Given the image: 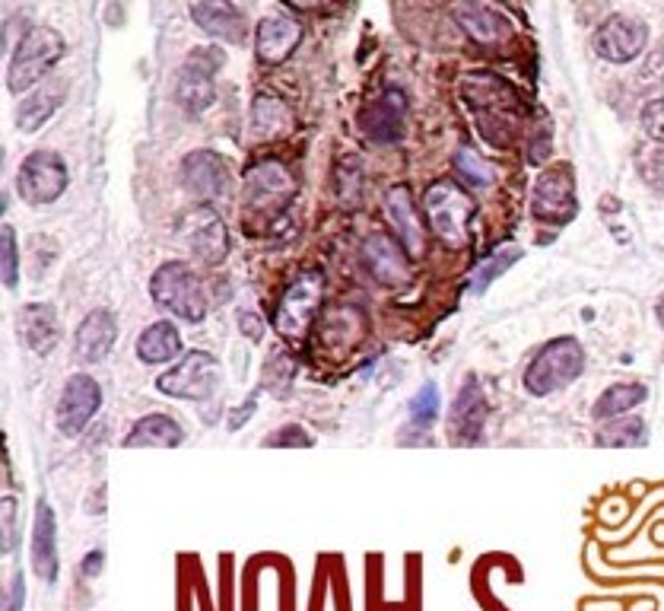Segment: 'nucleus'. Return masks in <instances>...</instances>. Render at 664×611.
<instances>
[{
    "instance_id": "1",
    "label": "nucleus",
    "mask_w": 664,
    "mask_h": 611,
    "mask_svg": "<svg viewBox=\"0 0 664 611\" xmlns=\"http://www.w3.org/2000/svg\"><path fill=\"white\" fill-rule=\"evenodd\" d=\"M461 99L468 102L474 122L481 127V137L489 147H496V151L513 147L515 119L521 115V99L509 80H503L499 74H489V70L464 74Z\"/></svg>"
},
{
    "instance_id": "2",
    "label": "nucleus",
    "mask_w": 664,
    "mask_h": 611,
    "mask_svg": "<svg viewBox=\"0 0 664 611\" xmlns=\"http://www.w3.org/2000/svg\"><path fill=\"white\" fill-rule=\"evenodd\" d=\"M585 369V347L573 335L550 337L541 351L531 357V364L525 367V392L534 398H547L566 386H573L575 379Z\"/></svg>"
},
{
    "instance_id": "3",
    "label": "nucleus",
    "mask_w": 664,
    "mask_h": 611,
    "mask_svg": "<svg viewBox=\"0 0 664 611\" xmlns=\"http://www.w3.org/2000/svg\"><path fill=\"white\" fill-rule=\"evenodd\" d=\"M150 297L153 303L162 306L166 312H172L176 319L184 322H201L207 315V290L204 280L191 265H184L179 258L162 262L150 277Z\"/></svg>"
},
{
    "instance_id": "4",
    "label": "nucleus",
    "mask_w": 664,
    "mask_h": 611,
    "mask_svg": "<svg viewBox=\"0 0 664 611\" xmlns=\"http://www.w3.org/2000/svg\"><path fill=\"white\" fill-rule=\"evenodd\" d=\"M423 208H426L436 240L446 248H461L468 243V230H471V220L477 214V204L461 185L452 182V179H439L436 185H429Z\"/></svg>"
},
{
    "instance_id": "5",
    "label": "nucleus",
    "mask_w": 664,
    "mask_h": 611,
    "mask_svg": "<svg viewBox=\"0 0 664 611\" xmlns=\"http://www.w3.org/2000/svg\"><path fill=\"white\" fill-rule=\"evenodd\" d=\"M64 55V35L48 26H32L13 58H10V67H7V90L10 92H26L32 90L38 80H45L52 74V67L60 62Z\"/></svg>"
},
{
    "instance_id": "6",
    "label": "nucleus",
    "mask_w": 664,
    "mask_h": 611,
    "mask_svg": "<svg viewBox=\"0 0 664 611\" xmlns=\"http://www.w3.org/2000/svg\"><path fill=\"white\" fill-rule=\"evenodd\" d=\"M223 382V367L207 351H188L166 373H159L156 389L162 396L181 398V401H207L216 396Z\"/></svg>"
},
{
    "instance_id": "7",
    "label": "nucleus",
    "mask_w": 664,
    "mask_h": 611,
    "mask_svg": "<svg viewBox=\"0 0 664 611\" xmlns=\"http://www.w3.org/2000/svg\"><path fill=\"white\" fill-rule=\"evenodd\" d=\"M322 303H325V275L305 271L283 290L280 303L273 309V329L283 337H302L312 329Z\"/></svg>"
},
{
    "instance_id": "8",
    "label": "nucleus",
    "mask_w": 664,
    "mask_h": 611,
    "mask_svg": "<svg viewBox=\"0 0 664 611\" xmlns=\"http://www.w3.org/2000/svg\"><path fill=\"white\" fill-rule=\"evenodd\" d=\"M531 214L547 226H566L578 214V195H575L573 166L556 163L543 169L531 188Z\"/></svg>"
},
{
    "instance_id": "9",
    "label": "nucleus",
    "mask_w": 664,
    "mask_h": 611,
    "mask_svg": "<svg viewBox=\"0 0 664 611\" xmlns=\"http://www.w3.org/2000/svg\"><path fill=\"white\" fill-rule=\"evenodd\" d=\"M67 185H70V169H67L64 156L52 151L30 153L16 169V191L32 208L55 204L67 191Z\"/></svg>"
},
{
    "instance_id": "10",
    "label": "nucleus",
    "mask_w": 664,
    "mask_h": 611,
    "mask_svg": "<svg viewBox=\"0 0 664 611\" xmlns=\"http://www.w3.org/2000/svg\"><path fill=\"white\" fill-rule=\"evenodd\" d=\"M226 64V55L213 45H201L188 55V62L181 67L179 87H176V99L188 115H201L207 112L216 99V70Z\"/></svg>"
},
{
    "instance_id": "11",
    "label": "nucleus",
    "mask_w": 664,
    "mask_h": 611,
    "mask_svg": "<svg viewBox=\"0 0 664 611\" xmlns=\"http://www.w3.org/2000/svg\"><path fill=\"white\" fill-rule=\"evenodd\" d=\"M179 240L204 265H220L226 262L233 240H229V230L223 223V216L213 211L211 204H194L188 214L179 220Z\"/></svg>"
},
{
    "instance_id": "12",
    "label": "nucleus",
    "mask_w": 664,
    "mask_h": 611,
    "mask_svg": "<svg viewBox=\"0 0 664 611\" xmlns=\"http://www.w3.org/2000/svg\"><path fill=\"white\" fill-rule=\"evenodd\" d=\"M99 408H102L99 382L92 379L90 373H74L64 382V389H60L58 408H55V424H58V430L67 440H74V436H80L83 430L90 427L92 418L99 414Z\"/></svg>"
},
{
    "instance_id": "13",
    "label": "nucleus",
    "mask_w": 664,
    "mask_h": 611,
    "mask_svg": "<svg viewBox=\"0 0 664 611\" xmlns=\"http://www.w3.org/2000/svg\"><path fill=\"white\" fill-rule=\"evenodd\" d=\"M486 418H489V401L483 396V386L477 382V376H468L449 411V440L454 446H477Z\"/></svg>"
},
{
    "instance_id": "14",
    "label": "nucleus",
    "mask_w": 664,
    "mask_h": 611,
    "mask_svg": "<svg viewBox=\"0 0 664 611\" xmlns=\"http://www.w3.org/2000/svg\"><path fill=\"white\" fill-rule=\"evenodd\" d=\"M649 45V30L633 16H610L595 32V52L604 62L630 64L635 62Z\"/></svg>"
},
{
    "instance_id": "15",
    "label": "nucleus",
    "mask_w": 664,
    "mask_h": 611,
    "mask_svg": "<svg viewBox=\"0 0 664 611\" xmlns=\"http://www.w3.org/2000/svg\"><path fill=\"white\" fill-rule=\"evenodd\" d=\"M181 188L198 201H216L229 188V169L213 151H194L181 159Z\"/></svg>"
},
{
    "instance_id": "16",
    "label": "nucleus",
    "mask_w": 664,
    "mask_h": 611,
    "mask_svg": "<svg viewBox=\"0 0 664 611\" xmlns=\"http://www.w3.org/2000/svg\"><path fill=\"white\" fill-rule=\"evenodd\" d=\"M362 265L379 284H389V287H401L410 280V252L389 233H372L362 243Z\"/></svg>"
},
{
    "instance_id": "17",
    "label": "nucleus",
    "mask_w": 664,
    "mask_h": 611,
    "mask_svg": "<svg viewBox=\"0 0 664 611\" xmlns=\"http://www.w3.org/2000/svg\"><path fill=\"white\" fill-rule=\"evenodd\" d=\"M32 574L42 582H58L60 554H58V516L45 497L35 500V520H32Z\"/></svg>"
},
{
    "instance_id": "18",
    "label": "nucleus",
    "mask_w": 664,
    "mask_h": 611,
    "mask_svg": "<svg viewBox=\"0 0 664 611\" xmlns=\"http://www.w3.org/2000/svg\"><path fill=\"white\" fill-rule=\"evenodd\" d=\"M293 195H296V179L277 159H261L245 173V201L251 208H277V204H286Z\"/></svg>"
},
{
    "instance_id": "19",
    "label": "nucleus",
    "mask_w": 664,
    "mask_h": 611,
    "mask_svg": "<svg viewBox=\"0 0 664 611\" xmlns=\"http://www.w3.org/2000/svg\"><path fill=\"white\" fill-rule=\"evenodd\" d=\"M407 96L401 90H385L360 109V127L375 144H394L404 134Z\"/></svg>"
},
{
    "instance_id": "20",
    "label": "nucleus",
    "mask_w": 664,
    "mask_h": 611,
    "mask_svg": "<svg viewBox=\"0 0 664 611\" xmlns=\"http://www.w3.org/2000/svg\"><path fill=\"white\" fill-rule=\"evenodd\" d=\"M16 335L35 357H48L60 344V319L55 306L26 303L16 312Z\"/></svg>"
},
{
    "instance_id": "21",
    "label": "nucleus",
    "mask_w": 664,
    "mask_h": 611,
    "mask_svg": "<svg viewBox=\"0 0 664 611\" xmlns=\"http://www.w3.org/2000/svg\"><path fill=\"white\" fill-rule=\"evenodd\" d=\"M115 341H119V319H115V312L99 306L74 332V357L83 364H99L109 357Z\"/></svg>"
},
{
    "instance_id": "22",
    "label": "nucleus",
    "mask_w": 664,
    "mask_h": 611,
    "mask_svg": "<svg viewBox=\"0 0 664 611\" xmlns=\"http://www.w3.org/2000/svg\"><path fill=\"white\" fill-rule=\"evenodd\" d=\"M302 42V23L286 16V13H271L258 23L255 32V52H258V62L265 64H280L286 62L296 45Z\"/></svg>"
},
{
    "instance_id": "23",
    "label": "nucleus",
    "mask_w": 664,
    "mask_h": 611,
    "mask_svg": "<svg viewBox=\"0 0 664 611\" xmlns=\"http://www.w3.org/2000/svg\"><path fill=\"white\" fill-rule=\"evenodd\" d=\"M452 16L458 20V26L481 45H503L513 35V23L499 10L477 0H458L452 7Z\"/></svg>"
},
{
    "instance_id": "24",
    "label": "nucleus",
    "mask_w": 664,
    "mask_h": 611,
    "mask_svg": "<svg viewBox=\"0 0 664 611\" xmlns=\"http://www.w3.org/2000/svg\"><path fill=\"white\" fill-rule=\"evenodd\" d=\"M385 214L392 220V226L397 230L401 243L407 245L410 255H423L426 252V230H423V220L414 208V191L410 185L397 182L389 188V198H385Z\"/></svg>"
},
{
    "instance_id": "25",
    "label": "nucleus",
    "mask_w": 664,
    "mask_h": 611,
    "mask_svg": "<svg viewBox=\"0 0 664 611\" xmlns=\"http://www.w3.org/2000/svg\"><path fill=\"white\" fill-rule=\"evenodd\" d=\"M191 16L213 38L236 42V45L245 38V16L229 0H194Z\"/></svg>"
},
{
    "instance_id": "26",
    "label": "nucleus",
    "mask_w": 664,
    "mask_h": 611,
    "mask_svg": "<svg viewBox=\"0 0 664 611\" xmlns=\"http://www.w3.org/2000/svg\"><path fill=\"white\" fill-rule=\"evenodd\" d=\"M184 443V430L169 414H144L124 436V449H176Z\"/></svg>"
},
{
    "instance_id": "27",
    "label": "nucleus",
    "mask_w": 664,
    "mask_h": 611,
    "mask_svg": "<svg viewBox=\"0 0 664 611\" xmlns=\"http://www.w3.org/2000/svg\"><path fill=\"white\" fill-rule=\"evenodd\" d=\"M181 332L176 322L169 319H156L153 325L144 329V335L137 341V357L147 367H162V364H176L181 360Z\"/></svg>"
},
{
    "instance_id": "28",
    "label": "nucleus",
    "mask_w": 664,
    "mask_h": 611,
    "mask_svg": "<svg viewBox=\"0 0 664 611\" xmlns=\"http://www.w3.org/2000/svg\"><path fill=\"white\" fill-rule=\"evenodd\" d=\"M64 92H67L64 84H45V87L32 90L30 96L16 105V127H20L23 134H35L42 124L58 112Z\"/></svg>"
},
{
    "instance_id": "29",
    "label": "nucleus",
    "mask_w": 664,
    "mask_h": 611,
    "mask_svg": "<svg viewBox=\"0 0 664 611\" xmlns=\"http://www.w3.org/2000/svg\"><path fill=\"white\" fill-rule=\"evenodd\" d=\"M645 398H649V389L642 382H614V386H607L601 396L595 398L592 418L601 421V424L617 421V418H627Z\"/></svg>"
},
{
    "instance_id": "30",
    "label": "nucleus",
    "mask_w": 664,
    "mask_h": 611,
    "mask_svg": "<svg viewBox=\"0 0 664 611\" xmlns=\"http://www.w3.org/2000/svg\"><path fill=\"white\" fill-rule=\"evenodd\" d=\"M595 446H601V449H639V446H649V424L642 418H635V414L607 421L595 433Z\"/></svg>"
},
{
    "instance_id": "31",
    "label": "nucleus",
    "mask_w": 664,
    "mask_h": 611,
    "mask_svg": "<svg viewBox=\"0 0 664 611\" xmlns=\"http://www.w3.org/2000/svg\"><path fill=\"white\" fill-rule=\"evenodd\" d=\"M293 124V115L286 109V102L271 99V96H258L251 105V127L258 137H273V134H286Z\"/></svg>"
},
{
    "instance_id": "32",
    "label": "nucleus",
    "mask_w": 664,
    "mask_h": 611,
    "mask_svg": "<svg viewBox=\"0 0 664 611\" xmlns=\"http://www.w3.org/2000/svg\"><path fill=\"white\" fill-rule=\"evenodd\" d=\"M454 173L458 179L471 188H489L496 182V169L483 159L481 153L471 151V147H458L454 151Z\"/></svg>"
},
{
    "instance_id": "33",
    "label": "nucleus",
    "mask_w": 664,
    "mask_h": 611,
    "mask_svg": "<svg viewBox=\"0 0 664 611\" xmlns=\"http://www.w3.org/2000/svg\"><path fill=\"white\" fill-rule=\"evenodd\" d=\"M521 255H525V252H521L518 245H506V248L493 252V255H489V258L483 262L481 268L474 271V284H471V290H474V293H483V290H486V287H489V284L496 280V277L506 275V271L513 268V265L518 262V258H521Z\"/></svg>"
},
{
    "instance_id": "34",
    "label": "nucleus",
    "mask_w": 664,
    "mask_h": 611,
    "mask_svg": "<svg viewBox=\"0 0 664 611\" xmlns=\"http://www.w3.org/2000/svg\"><path fill=\"white\" fill-rule=\"evenodd\" d=\"M293 376H296V364H293V357L290 354H283V351H273L271 357H268V364H265V373H261V382H265V389L273 392V396H286V389H290V382H293Z\"/></svg>"
},
{
    "instance_id": "35",
    "label": "nucleus",
    "mask_w": 664,
    "mask_h": 611,
    "mask_svg": "<svg viewBox=\"0 0 664 611\" xmlns=\"http://www.w3.org/2000/svg\"><path fill=\"white\" fill-rule=\"evenodd\" d=\"M439 408H442V392L436 382H423L420 392L410 398V424L417 427H432L439 421Z\"/></svg>"
},
{
    "instance_id": "36",
    "label": "nucleus",
    "mask_w": 664,
    "mask_h": 611,
    "mask_svg": "<svg viewBox=\"0 0 664 611\" xmlns=\"http://www.w3.org/2000/svg\"><path fill=\"white\" fill-rule=\"evenodd\" d=\"M0 280L7 290H16L20 284V248H16V230L3 223L0 230Z\"/></svg>"
},
{
    "instance_id": "37",
    "label": "nucleus",
    "mask_w": 664,
    "mask_h": 611,
    "mask_svg": "<svg viewBox=\"0 0 664 611\" xmlns=\"http://www.w3.org/2000/svg\"><path fill=\"white\" fill-rule=\"evenodd\" d=\"M635 166H639L642 182L649 185L655 195H662L664 198V147H649V151H642L639 153V159H635Z\"/></svg>"
},
{
    "instance_id": "38",
    "label": "nucleus",
    "mask_w": 664,
    "mask_h": 611,
    "mask_svg": "<svg viewBox=\"0 0 664 611\" xmlns=\"http://www.w3.org/2000/svg\"><path fill=\"white\" fill-rule=\"evenodd\" d=\"M0 510H3V542H0V551L7 557L20 545V503H16V497H3Z\"/></svg>"
},
{
    "instance_id": "39",
    "label": "nucleus",
    "mask_w": 664,
    "mask_h": 611,
    "mask_svg": "<svg viewBox=\"0 0 664 611\" xmlns=\"http://www.w3.org/2000/svg\"><path fill=\"white\" fill-rule=\"evenodd\" d=\"M639 124L645 131L649 141H655L659 147H664V96L662 99H652L642 105V115H639Z\"/></svg>"
},
{
    "instance_id": "40",
    "label": "nucleus",
    "mask_w": 664,
    "mask_h": 611,
    "mask_svg": "<svg viewBox=\"0 0 664 611\" xmlns=\"http://www.w3.org/2000/svg\"><path fill=\"white\" fill-rule=\"evenodd\" d=\"M312 443H315V440H312V436H308L300 424H286V427L273 430L271 436L265 440V446H268V449H283V446H300V449H308Z\"/></svg>"
},
{
    "instance_id": "41",
    "label": "nucleus",
    "mask_w": 664,
    "mask_h": 611,
    "mask_svg": "<svg viewBox=\"0 0 664 611\" xmlns=\"http://www.w3.org/2000/svg\"><path fill=\"white\" fill-rule=\"evenodd\" d=\"M26 606V577L23 570H16L10 577V586L3 589V611H23Z\"/></svg>"
},
{
    "instance_id": "42",
    "label": "nucleus",
    "mask_w": 664,
    "mask_h": 611,
    "mask_svg": "<svg viewBox=\"0 0 664 611\" xmlns=\"http://www.w3.org/2000/svg\"><path fill=\"white\" fill-rule=\"evenodd\" d=\"M258 396H261V392L255 389V392L245 398L239 408H236V411L229 414V430H233V433L248 424V418H251V414H255V408H258Z\"/></svg>"
},
{
    "instance_id": "43",
    "label": "nucleus",
    "mask_w": 664,
    "mask_h": 611,
    "mask_svg": "<svg viewBox=\"0 0 664 611\" xmlns=\"http://www.w3.org/2000/svg\"><path fill=\"white\" fill-rule=\"evenodd\" d=\"M102 567H105V551L92 548L87 557H83V564H80V577H87V580H95L99 574H102Z\"/></svg>"
},
{
    "instance_id": "44",
    "label": "nucleus",
    "mask_w": 664,
    "mask_h": 611,
    "mask_svg": "<svg viewBox=\"0 0 664 611\" xmlns=\"http://www.w3.org/2000/svg\"><path fill=\"white\" fill-rule=\"evenodd\" d=\"M239 325L241 332L251 337V341H261V337H265V322H261L258 315H251V312H241Z\"/></svg>"
},
{
    "instance_id": "45",
    "label": "nucleus",
    "mask_w": 664,
    "mask_h": 611,
    "mask_svg": "<svg viewBox=\"0 0 664 611\" xmlns=\"http://www.w3.org/2000/svg\"><path fill=\"white\" fill-rule=\"evenodd\" d=\"M290 7H300V10H312V7H322L325 0H286Z\"/></svg>"
},
{
    "instance_id": "46",
    "label": "nucleus",
    "mask_w": 664,
    "mask_h": 611,
    "mask_svg": "<svg viewBox=\"0 0 664 611\" xmlns=\"http://www.w3.org/2000/svg\"><path fill=\"white\" fill-rule=\"evenodd\" d=\"M655 319H659V325H662L664 332V293L655 300Z\"/></svg>"
}]
</instances>
